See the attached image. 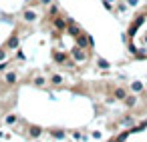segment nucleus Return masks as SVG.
Instances as JSON below:
<instances>
[{
  "instance_id": "obj_1",
  "label": "nucleus",
  "mask_w": 147,
  "mask_h": 142,
  "mask_svg": "<svg viewBox=\"0 0 147 142\" xmlns=\"http://www.w3.org/2000/svg\"><path fill=\"white\" fill-rule=\"evenodd\" d=\"M89 42H91V40H89L87 36H79V46H81V48H85Z\"/></svg>"
},
{
  "instance_id": "obj_12",
  "label": "nucleus",
  "mask_w": 147,
  "mask_h": 142,
  "mask_svg": "<svg viewBox=\"0 0 147 142\" xmlns=\"http://www.w3.org/2000/svg\"><path fill=\"white\" fill-rule=\"evenodd\" d=\"M55 136H57V138H63V136H65V132H61V130H57V132H55Z\"/></svg>"
},
{
  "instance_id": "obj_4",
  "label": "nucleus",
  "mask_w": 147,
  "mask_h": 142,
  "mask_svg": "<svg viewBox=\"0 0 147 142\" xmlns=\"http://www.w3.org/2000/svg\"><path fill=\"white\" fill-rule=\"evenodd\" d=\"M115 96H117V98H125V90H123V88H117V90H115Z\"/></svg>"
},
{
  "instance_id": "obj_8",
  "label": "nucleus",
  "mask_w": 147,
  "mask_h": 142,
  "mask_svg": "<svg viewBox=\"0 0 147 142\" xmlns=\"http://www.w3.org/2000/svg\"><path fill=\"white\" fill-rule=\"evenodd\" d=\"M99 66H101V68H109V62H107V60H103V58H101V60H99Z\"/></svg>"
},
{
  "instance_id": "obj_6",
  "label": "nucleus",
  "mask_w": 147,
  "mask_h": 142,
  "mask_svg": "<svg viewBox=\"0 0 147 142\" xmlns=\"http://www.w3.org/2000/svg\"><path fill=\"white\" fill-rule=\"evenodd\" d=\"M6 82H10V84H12V82H16V76H14L12 72H10V74H6Z\"/></svg>"
},
{
  "instance_id": "obj_11",
  "label": "nucleus",
  "mask_w": 147,
  "mask_h": 142,
  "mask_svg": "<svg viewBox=\"0 0 147 142\" xmlns=\"http://www.w3.org/2000/svg\"><path fill=\"white\" fill-rule=\"evenodd\" d=\"M14 120H16V116H8V118H6V122H8V124H12Z\"/></svg>"
},
{
  "instance_id": "obj_14",
  "label": "nucleus",
  "mask_w": 147,
  "mask_h": 142,
  "mask_svg": "<svg viewBox=\"0 0 147 142\" xmlns=\"http://www.w3.org/2000/svg\"><path fill=\"white\" fill-rule=\"evenodd\" d=\"M40 2H45V4H47V2H51V0H40Z\"/></svg>"
},
{
  "instance_id": "obj_5",
  "label": "nucleus",
  "mask_w": 147,
  "mask_h": 142,
  "mask_svg": "<svg viewBox=\"0 0 147 142\" xmlns=\"http://www.w3.org/2000/svg\"><path fill=\"white\" fill-rule=\"evenodd\" d=\"M16 44H18V40H16V36H12L10 42H8V46H10V48H16Z\"/></svg>"
},
{
  "instance_id": "obj_2",
  "label": "nucleus",
  "mask_w": 147,
  "mask_h": 142,
  "mask_svg": "<svg viewBox=\"0 0 147 142\" xmlns=\"http://www.w3.org/2000/svg\"><path fill=\"white\" fill-rule=\"evenodd\" d=\"M24 18H26V20H30V22H32V20H34V18H36V14H34V12H32V10H26V12H24Z\"/></svg>"
},
{
  "instance_id": "obj_13",
  "label": "nucleus",
  "mask_w": 147,
  "mask_h": 142,
  "mask_svg": "<svg viewBox=\"0 0 147 142\" xmlns=\"http://www.w3.org/2000/svg\"><path fill=\"white\" fill-rule=\"evenodd\" d=\"M129 4H131V6H135V4H137V0H129Z\"/></svg>"
},
{
  "instance_id": "obj_10",
  "label": "nucleus",
  "mask_w": 147,
  "mask_h": 142,
  "mask_svg": "<svg viewBox=\"0 0 147 142\" xmlns=\"http://www.w3.org/2000/svg\"><path fill=\"white\" fill-rule=\"evenodd\" d=\"M75 58H85V54H83V52H79V50H75Z\"/></svg>"
},
{
  "instance_id": "obj_9",
  "label": "nucleus",
  "mask_w": 147,
  "mask_h": 142,
  "mask_svg": "<svg viewBox=\"0 0 147 142\" xmlns=\"http://www.w3.org/2000/svg\"><path fill=\"white\" fill-rule=\"evenodd\" d=\"M30 134H32V136H40V128H32Z\"/></svg>"
},
{
  "instance_id": "obj_3",
  "label": "nucleus",
  "mask_w": 147,
  "mask_h": 142,
  "mask_svg": "<svg viewBox=\"0 0 147 142\" xmlns=\"http://www.w3.org/2000/svg\"><path fill=\"white\" fill-rule=\"evenodd\" d=\"M131 88H133L135 92H139V90H143V84H141V82H133V84H131Z\"/></svg>"
},
{
  "instance_id": "obj_7",
  "label": "nucleus",
  "mask_w": 147,
  "mask_h": 142,
  "mask_svg": "<svg viewBox=\"0 0 147 142\" xmlns=\"http://www.w3.org/2000/svg\"><path fill=\"white\" fill-rule=\"evenodd\" d=\"M55 60H57V62H63V60H65V54H59V52H57V54H55Z\"/></svg>"
}]
</instances>
